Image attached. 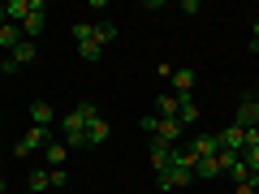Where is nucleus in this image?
I'll use <instances>...</instances> for the list:
<instances>
[{
  "label": "nucleus",
  "instance_id": "1",
  "mask_svg": "<svg viewBox=\"0 0 259 194\" xmlns=\"http://www.w3.org/2000/svg\"><path fill=\"white\" fill-rule=\"evenodd\" d=\"M100 117L95 104H74V108L61 117V142L65 147H87V125Z\"/></svg>",
  "mask_w": 259,
  "mask_h": 194
},
{
  "label": "nucleus",
  "instance_id": "2",
  "mask_svg": "<svg viewBox=\"0 0 259 194\" xmlns=\"http://www.w3.org/2000/svg\"><path fill=\"white\" fill-rule=\"evenodd\" d=\"M160 190H177V185H190L194 181V156L186 147H173V160H168L164 173H156Z\"/></svg>",
  "mask_w": 259,
  "mask_h": 194
},
{
  "label": "nucleus",
  "instance_id": "3",
  "mask_svg": "<svg viewBox=\"0 0 259 194\" xmlns=\"http://www.w3.org/2000/svg\"><path fill=\"white\" fill-rule=\"evenodd\" d=\"M233 125L238 129H255L259 125V100H242L238 112H233Z\"/></svg>",
  "mask_w": 259,
  "mask_h": 194
},
{
  "label": "nucleus",
  "instance_id": "4",
  "mask_svg": "<svg viewBox=\"0 0 259 194\" xmlns=\"http://www.w3.org/2000/svg\"><path fill=\"white\" fill-rule=\"evenodd\" d=\"M186 151H190L194 160H212V156H221V142H216V134H199Z\"/></svg>",
  "mask_w": 259,
  "mask_h": 194
},
{
  "label": "nucleus",
  "instance_id": "5",
  "mask_svg": "<svg viewBox=\"0 0 259 194\" xmlns=\"http://www.w3.org/2000/svg\"><path fill=\"white\" fill-rule=\"evenodd\" d=\"M216 142H221V151H246V129H238V125H229V129H221L216 134Z\"/></svg>",
  "mask_w": 259,
  "mask_h": 194
},
{
  "label": "nucleus",
  "instance_id": "6",
  "mask_svg": "<svg viewBox=\"0 0 259 194\" xmlns=\"http://www.w3.org/2000/svg\"><path fill=\"white\" fill-rule=\"evenodd\" d=\"M151 138H160L164 147H177V138H182V121H168V117H160V125H156V134Z\"/></svg>",
  "mask_w": 259,
  "mask_h": 194
},
{
  "label": "nucleus",
  "instance_id": "7",
  "mask_svg": "<svg viewBox=\"0 0 259 194\" xmlns=\"http://www.w3.org/2000/svg\"><path fill=\"white\" fill-rule=\"evenodd\" d=\"M44 0H35V9H30V18L26 22H22V39H30V43H35V35H39V30H44Z\"/></svg>",
  "mask_w": 259,
  "mask_h": 194
},
{
  "label": "nucleus",
  "instance_id": "8",
  "mask_svg": "<svg viewBox=\"0 0 259 194\" xmlns=\"http://www.w3.org/2000/svg\"><path fill=\"white\" fill-rule=\"evenodd\" d=\"M39 147H48V129L30 125L26 134H22V142H18V156H26V151H39Z\"/></svg>",
  "mask_w": 259,
  "mask_h": 194
},
{
  "label": "nucleus",
  "instance_id": "9",
  "mask_svg": "<svg viewBox=\"0 0 259 194\" xmlns=\"http://www.w3.org/2000/svg\"><path fill=\"white\" fill-rule=\"evenodd\" d=\"M30 9H35V0H9V5H5V22L22 26V22L30 18Z\"/></svg>",
  "mask_w": 259,
  "mask_h": 194
},
{
  "label": "nucleus",
  "instance_id": "10",
  "mask_svg": "<svg viewBox=\"0 0 259 194\" xmlns=\"http://www.w3.org/2000/svg\"><path fill=\"white\" fill-rule=\"evenodd\" d=\"M147 151H151V168H156V173H164L168 160H173V147H164L160 138H151V142H147Z\"/></svg>",
  "mask_w": 259,
  "mask_h": 194
},
{
  "label": "nucleus",
  "instance_id": "11",
  "mask_svg": "<svg viewBox=\"0 0 259 194\" xmlns=\"http://www.w3.org/2000/svg\"><path fill=\"white\" fill-rule=\"evenodd\" d=\"M108 134H112V125L104 117H95L91 125H87V147H100V142H108Z\"/></svg>",
  "mask_w": 259,
  "mask_h": 194
},
{
  "label": "nucleus",
  "instance_id": "12",
  "mask_svg": "<svg viewBox=\"0 0 259 194\" xmlns=\"http://www.w3.org/2000/svg\"><path fill=\"white\" fill-rule=\"evenodd\" d=\"M177 112H182V95H164V91H160V100H156V117L177 121Z\"/></svg>",
  "mask_w": 259,
  "mask_h": 194
},
{
  "label": "nucleus",
  "instance_id": "13",
  "mask_svg": "<svg viewBox=\"0 0 259 194\" xmlns=\"http://www.w3.org/2000/svg\"><path fill=\"white\" fill-rule=\"evenodd\" d=\"M30 121H35L39 129H48V125H52V121H56L52 104H48V100H35V104H30Z\"/></svg>",
  "mask_w": 259,
  "mask_h": 194
},
{
  "label": "nucleus",
  "instance_id": "14",
  "mask_svg": "<svg viewBox=\"0 0 259 194\" xmlns=\"http://www.w3.org/2000/svg\"><path fill=\"white\" fill-rule=\"evenodd\" d=\"M168 82H173V95H190L194 91V69H173V78H168Z\"/></svg>",
  "mask_w": 259,
  "mask_h": 194
},
{
  "label": "nucleus",
  "instance_id": "15",
  "mask_svg": "<svg viewBox=\"0 0 259 194\" xmlns=\"http://www.w3.org/2000/svg\"><path fill=\"white\" fill-rule=\"evenodd\" d=\"M35 56H39V47L30 43V39H22V43H18V47H13V52H9V61H13V65H18V69H22V65H30V61H35Z\"/></svg>",
  "mask_w": 259,
  "mask_h": 194
},
{
  "label": "nucleus",
  "instance_id": "16",
  "mask_svg": "<svg viewBox=\"0 0 259 194\" xmlns=\"http://www.w3.org/2000/svg\"><path fill=\"white\" fill-rule=\"evenodd\" d=\"M194 177H199V181H216V177H221V160H194Z\"/></svg>",
  "mask_w": 259,
  "mask_h": 194
},
{
  "label": "nucleus",
  "instance_id": "17",
  "mask_svg": "<svg viewBox=\"0 0 259 194\" xmlns=\"http://www.w3.org/2000/svg\"><path fill=\"white\" fill-rule=\"evenodd\" d=\"M22 43V26H13V22H0V52H5V47H18Z\"/></svg>",
  "mask_w": 259,
  "mask_h": 194
},
{
  "label": "nucleus",
  "instance_id": "18",
  "mask_svg": "<svg viewBox=\"0 0 259 194\" xmlns=\"http://www.w3.org/2000/svg\"><path fill=\"white\" fill-rule=\"evenodd\" d=\"M44 156H48V168H65V156H69V147H65V142H48Z\"/></svg>",
  "mask_w": 259,
  "mask_h": 194
},
{
  "label": "nucleus",
  "instance_id": "19",
  "mask_svg": "<svg viewBox=\"0 0 259 194\" xmlns=\"http://www.w3.org/2000/svg\"><path fill=\"white\" fill-rule=\"evenodd\" d=\"M78 56H82V61L87 65H95V61H100V56H104V43H100V39H87V43H78Z\"/></svg>",
  "mask_w": 259,
  "mask_h": 194
},
{
  "label": "nucleus",
  "instance_id": "20",
  "mask_svg": "<svg viewBox=\"0 0 259 194\" xmlns=\"http://www.w3.org/2000/svg\"><path fill=\"white\" fill-rule=\"evenodd\" d=\"M26 190L48 194V190H52V173H48V168H35V173H30V185H26Z\"/></svg>",
  "mask_w": 259,
  "mask_h": 194
},
{
  "label": "nucleus",
  "instance_id": "21",
  "mask_svg": "<svg viewBox=\"0 0 259 194\" xmlns=\"http://www.w3.org/2000/svg\"><path fill=\"white\" fill-rule=\"evenodd\" d=\"M177 121H182V129L190 125V121H199V104H194L190 95H182V112H177Z\"/></svg>",
  "mask_w": 259,
  "mask_h": 194
},
{
  "label": "nucleus",
  "instance_id": "22",
  "mask_svg": "<svg viewBox=\"0 0 259 194\" xmlns=\"http://www.w3.org/2000/svg\"><path fill=\"white\" fill-rule=\"evenodd\" d=\"M95 39L100 43H112L117 39V22H95Z\"/></svg>",
  "mask_w": 259,
  "mask_h": 194
},
{
  "label": "nucleus",
  "instance_id": "23",
  "mask_svg": "<svg viewBox=\"0 0 259 194\" xmlns=\"http://www.w3.org/2000/svg\"><path fill=\"white\" fill-rule=\"evenodd\" d=\"M229 177H233V185H250V181H255V177H250V168L242 164V160H238V164L229 168Z\"/></svg>",
  "mask_w": 259,
  "mask_h": 194
},
{
  "label": "nucleus",
  "instance_id": "24",
  "mask_svg": "<svg viewBox=\"0 0 259 194\" xmlns=\"http://www.w3.org/2000/svg\"><path fill=\"white\" fill-rule=\"evenodd\" d=\"M242 164L250 168V177H259V147H246V151H242Z\"/></svg>",
  "mask_w": 259,
  "mask_h": 194
},
{
  "label": "nucleus",
  "instance_id": "25",
  "mask_svg": "<svg viewBox=\"0 0 259 194\" xmlns=\"http://www.w3.org/2000/svg\"><path fill=\"white\" fill-rule=\"evenodd\" d=\"M139 125H143V134H147V138H151V134H156V125H160V117H143Z\"/></svg>",
  "mask_w": 259,
  "mask_h": 194
},
{
  "label": "nucleus",
  "instance_id": "26",
  "mask_svg": "<svg viewBox=\"0 0 259 194\" xmlns=\"http://www.w3.org/2000/svg\"><path fill=\"white\" fill-rule=\"evenodd\" d=\"M246 147H259V125H255V129H246Z\"/></svg>",
  "mask_w": 259,
  "mask_h": 194
},
{
  "label": "nucleus",
  "instance_id": "27",
  "mask_svg": "<svg viewBox=\"0 0 259 194\" xmlns=\"http://www.w3.org/2000/svg\"><path fill=\"white\" fill-rule=\"evenodd\" d=\"M250 47L259 52V18H255V26H250Z\"/></svg>",
  "mask_w": 259,
  "mask_h": 194
},
{
  "label": "nucleus",
  "instance_id": "28",
  "mask_svg": "<svg viewBox=\"0 0 259 194\" xmlns=\"http://www.w3.org/2000/svg\"><path fill=\"white\" fill-rule=\"evenodd\" d=\"M233 194H255V181L250 185H233Z\"/></svg>",
  "mask_w": 259,
  "mask_h": 194
},
{
  "label": "nucleus",
  "instance_id": "29",
  "mask_svg": "<svg viewBox=\"0 0 259 194\" xmlns=\"http://www.w3.org/2000/svg\"><path fill=\"white\" fill-rule=\"evenodd\" d=\"M0 194H5V177H0Z\"/></svg>",
  "mask_w": 259,
  "mask_h": 194
},
{
  "label": "nucleus",
  "instance_id": "30",
  "mask_svg": "<svg viewBox=\"0 0 259 194\" xmlns=\"http://www.w3.org/2000/svg\"><path fill=\"white\" fill-rule=\"evenodd\" d=\"M0 22H5V5H0Z\"/></svg>",
  "mask_w": 259,
  "mask_h": 194
},
{
  "label": "nucleus",
  "instance_id": "31",
  "mask_svg": "<svg viewBox=\"0 0 259 194\" xmlns=\"http://www.w3.org/2000/svg\"><path fill=\"white\" fill-rule=\"evenodd\" d=\"M22 194H35V190H22Z\"/></svg>",
  "mask_w": 259,
  "mask_h": 194
},
{
  "label": "nucleus",
  "instance_id": "32",
  "mask_svg": "<svg viewBox=\"0 0 259 194\" xmlns=\"http://www.w3.org/2000/svg\"><path fill=\"white\" fill-rule=\"evenodd\" d=\"M0 121H5V117H0Z\"/></svg>",
  "mask_w": 259,
  "mask_h": 194
}]
</instances>
